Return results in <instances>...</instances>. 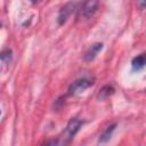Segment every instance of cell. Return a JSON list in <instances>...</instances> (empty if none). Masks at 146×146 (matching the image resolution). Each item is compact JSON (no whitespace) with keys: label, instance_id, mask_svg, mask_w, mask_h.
Masks as SVG:
<instances>
[{"label":"cell","instance_id":"ba28073f","mask_svg":"<svg viewBox=\"0 0 146 146\" xmlns=\"http://www.w3.org/2000/svg\"><path fill=\"white\" fill-rule=\"evenodd\" d=\"M145 64H146V59H145V55L144 54L133 57L132 60H131V66H132L133 71H140L145 66Z\"/></svg>","mask_w":146,"mask_h":146},{"label":"cell","instance_id":"4fadbf2b","mask_svg":"<svg viewBox=\"0 0 146 146\" xmlns=\"http://www.w3.org/2000/svg\"><path fill=\"white\" fill-rule=\"evenodd\" d=\"M0 113H1V112H0Z\"/></svg>","mask_w":146,"mask_h":146},{"label":"cell","instance_id":"5b68a950","mask_svg":"<svg viewBox=\"0 0 146 146\" xmlns=\"http://www.w3.org/2000/svg\"><path fill=\"white\" fill-rule=\"evenodd\" d=\"M103 46H104V44H103L102 42H96V43H94V44L87 50V52L84 54V56H83L84 60L88 62V63L92 62V60L96 58V56L98 55V52L102 51Z\"/></svg>","mask_w":146,"mask_h":146},{"label":"cell","instance_id":"8992f818","mask_svg":"<svg viewBox=\"0 0 146 146\" xmlns=\"http://www.w3.org/2000/svg\"><path fill=\"white\" fill-rule=\"evenodd\" d=\"M114 92H115V88L112 84H105L98 90L96 98H97V100H105V99L110 98Z\"/></svg>","mask_w":146,"mask_h":146},{"label":"cell","instance_id":"52a82bcc","mask_svg":"<svg viewBox=\"0 0 146 146\" xmlns=\"http://www.w3.org/2000/svg\"><path fill=\"white\" fill-rule=\"evenodd\" d=\"M115 128H116V123H112V124H110L108 127H106L105 130L100 133V136H99V138H98V143H99V144H103V143L108 141L110 138L112 137V133L114 132Z\"/></svg>","mask_w":146,"mask_h":146},{"label":"cell","instance_id":"7a4b0ae2","mask_svg":"<svg viewBox=\"0 0 146 146\" xmlns=\"http://www.w3.org/2000/svg\"><path fill=\"white\" fill-rule=\"evenodd\" d=\"M94 84V81L91 79H88V78H80V79H76L75 81H73L70 86H68V89H67V94L70 96H75L78 94H81L86 89H88L89 87H91Z\"/></svg>","mask_w":146,"mask_h":146},{"label":"cell","instance_id":"9c48e42d","mask_svg":"<svg viewBox=\"0 0 146 146\" xmlns=\"http://www.w3.org/2000/svg\"><path fill=\"white\" fill-rule=\"evenodd\" d=\"M0 59H1L2 62H5V63L10 62V59H11V50H10V49H5V50H2V51L0 52Z\"/></svg>","mask_w":146,"mask_h":146},{"label":"cell","instance_id":"30bf717a","mask_svg":"<svg viewBox=\"0 0 146 146\" xmlns=\"http://www.w3.org/2000/svg\"><path fill=\"white\" fill-rule=\"evenodd\" d=\"M145 6H146V0H138V7H139L141 10L145 8Z\"/></svg>","mask_w":146,"mask_h":146},{"label":"cell","instance_id":"3957f363","mask_svg":"<svg viewBox=\"0 0 146 146\" xmlns=\"http://www.w3.org/2000/svg\"><path fill=\"white\" fill-rule=\"evenodd\" d=\"M75 7H76V3L74 1H68L67 3H65L59 9L58 15H57V23H58V25H64L66 23V21L68 19V17L75 10Z\"/></svg>","mask_w":146,"mask_h":146},{"label":"cell","instance_id":"7c38bea8","mask_svg":"<svg viewBox=\"0 0 146 146\" xmlns=\"http://www.w3.org/2000/svg\"><path fill=\"white\" fill-rule=\"evenodd\" d=\"M0 26H1V23H0Z\"/></svg>","mask_w":146,"mask_h":146},{"label":"cell","instance_id":"6da1fadb","mask_svg":"<svg viewBox=\"0 0 146 146\" xmlns=\"http://www.w3.org/2000/svg\"><path fill=\"white\" fill-rule=\"evenodd\" d=\"M84 122L79 119V117H72L67 124H66V128L64 129V131L58 136L57 139H54V140H48L46 141V144L48 145H67L71 143V140L74 138V136L79 132L80 128L82 127Z\"/></svg>","mask_w":146,"mask_h":146},{"label":"cell","instance_id":"277c9868","mask_svg":"<svg viewBox=\"0 0 146 146\" xmlns=\"http://www.w3.org/2000/svg\"><path fill=\"white\" fill-rule=\"evenodd\" d=\"M97 9H98V0H87L82 6L81 14L86 19H88L96 14Z\"/></svg>","mask_w":146,"mask_h":146},{"label":"cell","instance_id":"8fae6325","mask_svg":"<svg viewBox=\"0 0 146 146\" xmlns=\"http://www.w3.org/2000/svg\"><path fill=\"white\" fill-rule=\"evenodd\" d=\"M36 1H38V0H31V2H33V3H35Z\"/></svg>","mask_w":146,"mask_h":146}]
</instances>
